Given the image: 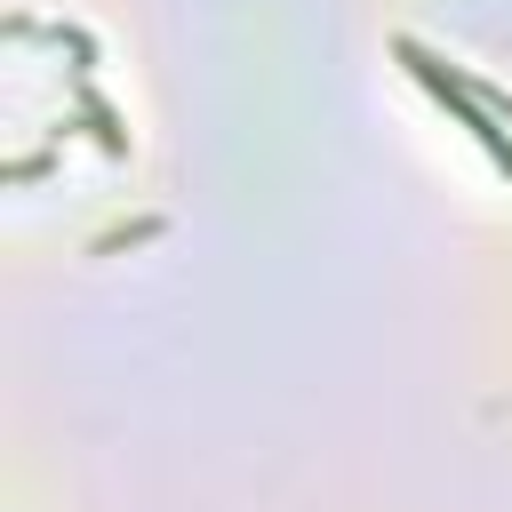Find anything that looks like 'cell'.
Segmentation results:
<instances>
[{
  "mask_svg": "<svg viewBox=\"0 0 512 512\" xmlns=\"http://www.w3.org/2000/svg\"><path fill=\"white\" fill-rule=\"evenodd\" d=\"M392 56H400V64H408V72H416V80H424V88H432V96H440V104H448V112H456V120H464L472 136H480V152H488V160H496V168L512 176V128H504V120H496V112L480 104L472 72H456L448 56H432V48L416 40V32H392Z\"/></svg>",
  "mask_w": 512,
  "mask_h": 512,
  "instance_id": "cell-1",
  "label": "cell"
},
{
  "mask_svg": "<svg viewBox=\"0 0 512 512\" xmlns=\"http://www.w3.org/2000/svg\"><path fill=\"white\" fill-rule=\"evenodd\" d=\"M160 232V216H136V224H112V232H96V256H112V248H128V240H152Z\"/></svg>",
  "mask_w": 512,
  "mask_h": 512,
  "instance_id": "cell-2",
  "label": "cell"
}]
</instances>
